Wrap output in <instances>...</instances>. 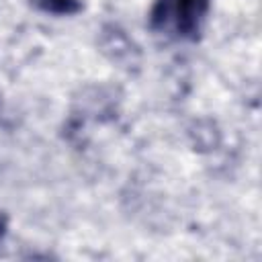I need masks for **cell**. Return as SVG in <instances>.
Wrapping results in <instances>:
<instances>
[{
  "label": "cell",
  "mask_w": 262,
  "mask_h": 262,
  "mask_svg": "<svg viewBox=\"0 0 262 262\" xmlns=\"http://www.w3.org/2000/svg\"><path fill=\"white\" fill-rule=\"evenodd\" d=\"M211 0H158L151 10V27L158 29L174 18V27L180 37L196 39L201 25L209 12Z\"/></svg>",
  "instance_id": "cell-1"
},
{
  "label": "cell",
  "mask_w": 262,
  "mask_h": 262,
  "mask_svg": "<svg viewBox=\"0 0 262 262\" xmlns=\"http://www.w3.org/2000/svg\"><path fill=\"white\" fill-rule=\"evenodd\" d=\"M37 4L53 14H72L80 8L78 0H37Z\"/></svg>",
  "instance_id": "cell-2"
},
{
  "label": "cell",
  "mask_w": 262,
  "mask_h": 262,
  "mask_svg": "<svg viewBox=\"0 0 262 262\" xmlns=\"http://www.w3.org/2000/svg\"><path fill=\"white\" fill-rule=\"evenodd\" d=\"M4 229H6V221H4V217H0V237L4 235Z\"/></svg>",
  "instance_id": "cell-3"
}]
</instances>
